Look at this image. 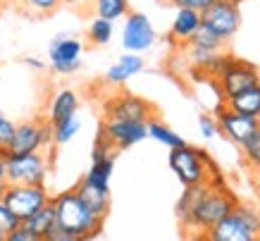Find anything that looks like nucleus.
I'll return each mask as SVG.
<instances>
[{"label": "nucleus", "mask_w": 260, "mask_h": 241, "mask_svg": "<svg viewBox=\"0 0 260 241\" xmlns=\"http://www.w3.org/2000/svg\"><path fill=\"white\" fill-rule=\"evenodd\" d=\"M237 205L239 198L224 184L205 182L198 187L184 189L181 198L177 201V218L184 227V236L193 239L198 234H205L222 218H227Z\"/></svg>", "instance_id": "nucleus-1"}, {"label": "nucleus", "mask_w": 260, "mask_h": 241, "mask_svg": "<svg viewBox=\"0 0 260 241\" xmlns=\"http://www.w3.org/2000/svg\"><path fill=\"white\" fill-rule=\"evenodd\" d=\"M50 205H53V213H55V225L60 229H64L67 234H72V236H77L79 241H88L101 234L105 220L95 218L93 213L84 205V201L77 196L74 189L50 196Z\"/></svg>", "instance_id": "nucleus-2"}, {"label": "nucleus", "mask_w": 260, "mask_h": 241, "mask_svg": "<svg viewBox=\"0 0 260 241\" xmlns=\"http://www.w3.org/2000/svg\"><path fill=\"white\" fill-rule=\"evenodd\" d=\"M201 236L205 241H255L260 239V210L239 203L227 218H222Z\"/></svg>", "instance_id": "nucleus-3"}, {"label": "nucleus", "mask_w": 260, "mask_h": 241, "mask_svg": "<svg viewBox=\"0 0 260 241\" xmlns=\"http://www.w3.org/2000/svg\"><path fill=\"white\" fill-rule=\"evenodd\" d=\"M48 172H50V160L46 158V153L5 156V184L46 187Z\"/></svg>", "instance_id": "nucleus-4"}, {"label": "nucleus", "mask_w": 260, "mask_h": 241, "mask_svg": "<svg viewBox=\"0 0 260 241\" xmlns=\"http://www.w3.org/2000/svg\"><path fill=\"white\" fill-rule=\"evenodd\" d=\"M53 146V127L46 119H26L15 125L5 156H26V153H43Z\"/></svg>", "instance_id": "nucleus-5"}, {"label": "nucleus", "mask_w": 260, "mask_h": 241, "mask_svg": "<svg viewBox=\"0 0 260 241\" xmlns=\"http://www.w3.org/2000/svg\"><path fill=\"white\" fill-rule=\"evenodd\" d=\"M170 170L174 172V177L181 182V187H198L208 182V167H205V150L203 148H193V146H181L172 148L170 156H167Z\"/></svg>", "instance_id": "nucleus-6"}, {"label": "nucleus", "mask_w": 260, "mask_h": 241, "mask_svg": "<svg viewBox=\"0 0 260 241\" xmlns=\"http://www.w3.org/2000/svg\"><path fill=\"white\" fill-rule=\"evenodd\" d=\"M0 203L15 215L19 222L36 215L41 208L50 203V194L46 187H19V184H5Z\"/></svg>", "instance_id": "nucleus-7"}, {"label": "nucleus", "mask_w": 260, "mask_h": 241, "mask_svg": "<svg viewBox=\"0 0 260 241\" xmlns=\"http://www.w3.org/2000/svg\"><path fill=\"white\" fill-rule=\"evenodd\" d=\"M217 86H220V98L224 103L229 98L253 88V86H260V70L253 63H248V60L232 57L229 65L217 77Z\"/></svg>", "instance_id": "nucleus-8"}, {"label": "nucleus", "mask_w": 260, "mask_h": 241, "mask_svg": "<svg viewBox=\"0 0 260 241\" xmlns=\"http://www.w3.org/2000/svg\"><path fill=\"white\" fill-rule=\"evenodd\" d=\"M201 24L227 43L239 32V26H241V10H239L237 3L215 0L210 8L201 12Z\"/></svg>", "instance_id": "nucleus-9"}, {"label": "nucleus", "mask_w": 260, "mask_h": 241, "mask_svg": "<svg viewBox=\"0 0 260 241\" xmlns=\"http://www.w3.org/2000/svg\"><path fill=\"white\" fill-rule=\"evenodd\" d=\"M155 29L150 19L143 12H129L124 17V26H122V48L126 53H146L155 43Z\"/></svg>", "instance_id": "nucleus-10"}, {"label": "nucleus", "mask_w": 260, "mask_h": 241, "mask_svg": "<svg viewBox=\"0 0 260 241\" xmlns=\"http://www.w3.org/2000/svg\"><path fill=\"white\" fill-rule=\"evenodd\" d=\"M105 119H122V122H148L153 115V105L146 98L134 94H117L103 105Z\"/></svg>", "instance_id": "nucleus-11"}, {"label": "nucleus", "mask_w": 260, "mask_h": 241, "mask_svg": "<svg viewBox=\"0 0 260 241\" xmlns=\"http://www.w3.org/2000/svg\"><path fill=\"white\" fill-rule=\"evenodd\" d=\"M81 53H84V43L79 39L67 36V34H57L55 39L50 41L48 60H50V67L57 74H72L81 67Z\"/></svg>", "instance_id": "nucleus-12"}, {"label": "nucleus", "mask_w": 260, "mask_h": 241, "mask_svg": "<svg viewBox=\"0 0 260 241\" xmlns=\"http://www.w3.org/2000/svg\"><path fill=\"white\" fill-rule=\"evenodd\" d=\"M98 134L110 143L112 150H126L148 139V129L143 122H122V119H105Z\"/></svg>", "instance_id": "nucleus-13"}, {"label": "nucleus", "mask_w": 260, "mask_h": 241, "mask_svg": "<svg viewBox=\"0 0 260 241\" xmlns=\"http://www.w3.org/2000/svg\"><path fill=\"white\" fill-rule=\"evenodd\" d=\"M215 119H217V129H220L222 136H227L232 143L241 146L248 136H251L255 129L260 127V119H251L246 115H239L234 110H229L227 105H217L215 110Z\"/></svg>", "instance_id": "nucleus-14"}, {"label": "nucleus", "mask_w": 260, "mask_h": 241, "mask_svg": "<svg viewBox=\"0 0 260 241\" xmlns=\"http://www.w3.org/2000/svg\"><path fill=\"white\" fill-rule=\"evenodd\" d=\"M115 172V153H105V156H91V167L81 177L84 184L110 194V179Z\"/></svg>", "instance_id": "nucleus-15"}, {"label": "nucleus", "mask_w": 260, "mask_h": 241, "mask_svg": "<svg viewBox=\"0 0 260 241\" xmlns=\"http://www.w3.org/2000/svg\"><path fill=\"white\" fill-rule=\"evenodd\" d=\"M143 65L146 63H143L141 55H134V53L119 55L117 60L108 67V72H105V81L110 86H122L132 77H136V74L143 70Z\"/></svg>", "instance_id": "nucleus-16"}, {"label": "nucleus", "mask_w": 260, "mask_h": 241, "mask_svg": "<svg viewBox=\"0 0 260 241\" xmlns=\"http://www.w3.org/2000/svg\"><path fill=\"white\" fill-rule=\"evenodd\" d=\"M77 110H79V96L74 94L72 88H60L55 96H53V101L48 105V125L53 127L57 122H62L67 117H74L77 115Z\"/></svg>", "instance_id": "nucleus-17"}, {"label": "nucleus", "mask_w": 260, "mask_h": 241, "mask_svg": "<svg viewBox=\"0 0 260 241\" xmlns=\"http://www.w3.org/2000/svg\"><path fill=\"white\" fill-rule=\"evenodd\" d=\"M201 26V15L193 12V10H177L174 15V22L170 26V36H172L174 43H189L191 36L198 32Z\"/></svg>", "instance_id": "nucleus-18"}, {"label": "nucleus", "mask_w": 260, "mask_h": 241, "mask_svg": "<svg viewBox=\"0 0 260 241\" xmlns=\"http://www.w3.org/2000/svg\"><path fill=\"white\" fill-rule=\"evenodd\" d=\"M74 191H77V196L84 201V205L93 213L95 218H101V220L108 218V213H110V194L98 191V189L88 187L84 182H79V184L74 187Z\"/></svg>", "instance_id": "nucleus-19"}, {"label": "nucleus", "mask_w": 260, "mask_h": 241, "mask_svg": "<svg viewBox=\"0 0 260 241\" xmlns=\"http://www.w3.org/2000/svg\"><path fill=\"white\" fill-rule=\"evenodd\" d=\"M222 105H227L229 110H234L239 115L251 117V119H260V86H253V88L244 91V94L224 101Z\"/></svg>", "instance_id": "nucleus-20"}, {"label": "nucleus", "mask_w": 260, "mask_h": 241, "mask_svg": "<svg viewBox=\"0 0 260 241\" xmlns=\"http://www.w3.org/2000/svg\"><path fill=\"white\" fill-rule=\"evenodd\" d=\"M29 232H34L36 236H41V239H46L48 234L55 229V213H53V205L48 203L46 208H41L36 215H31V218L26 220V222H22Z\"/></svg>", "instance_id": "nucleus-21"}, {"label": "nucleus", "mask_w": 260, "mask_h": 241, "mask_svg": "<svg viewBox=\"0 0 260 241\" xmlns=\"http://www.w3.org/2000/svg\"><path fill=\"white\" fill-rule=\"evenodd\" d=\"M146 129H148V136L150 139H155L158 143H162V146H167L170 150L172 148H181L186 146V141L181 139L177 132H172L167 125H162V122H158V119H148L146 122Z\"/></svg>", "instance_id": "nucleus-22"}, {"label": "nucleus", "mask_w": 260, "mask_h": 241, "mask_svg": "<svg viewBox=\"0 0 260 241\" xmlns=\"http://www.w3.org/2000/svg\"><path fill=\"white\" fill-rule=\"evenodd\" d=\"M93 5H95V17L108 19L112 24L129 15V0H93Z\"/></svg>", "instance_id": "nucleus-23"}, {"label": "nucleus", "mask_w": 260, "mask_h": 241, "mask_svg": "<svg viewBox=\"0 0 260 241\" xmlns=\"http://www.w3.org/2000/svg\"><path fill=\"white\" fill-rule=\"evenodd\" d=\"M112 34H115V24L108 22V19H101V17H93L88 24L86 36L91 46H108L112 41Z\"/></svg>", "instance_id": "nucleus-24"}, {"label": "nucleus", "mask_w": 260, "mask_h": 241, "mask_svg": "<svg viewBox=\"0 0 260 241\" xmlns=\"http://www.w3.org/2000/svg\"><path fill=\"white\" fill-rule=\"evenodd\" d=\"M81 129V119L79 115L74 117H67L62 122H57L53 125V146H64V143H70Z\"/></svg>", "instance_id": "nucleus-25"}, {"label": "nucleus", "mask_w": 260, "mask_h": 241, "mask_svg": "<svg viewBox=\"0 0 260 241\" xmlns=\"http://www.w3.org/2000/svg\"><path fill=\"white\" fill-rule=\"evenodd\" d=\"M189 46L203 48V50H213V53H220L222 48H224V41H222L220 36H215L210 29H205L203 24H201V26H198V32L191 36Z\"/></svg>", "instance_id": "nucleus-26"}, {"label": "nucleus", "mask_w": 260, "mask_h": 241, "mask_svg": "<svg viewBox=\"0 0 260 241\" xmlns=\"http://www.w3.org/2000/svg\"><path fill=\"white\" fill-rule=\"evenodd\" d=\"M239 148H241V158L246 160V165L253 170H260V127Z\"/></svg>", "instance_id": "nucleus-27"}, {"label": "nucleus", "mask_w": 260, "mask_h": 241, "mask_svg": "<svg viewBox=\"0 0 260 241\" xmlns=\"http://www.w3.org/2000/svg\"><path fill=\"white\" fill-rule=\"evenodd\" d=\"M19 3L31 15H50V12H55L62 5L64 0H19Z\"/></svg>", "instance_id": "nucleus-28"}, {"label": "nucleus", "mask_w": 260, "mask_h": 241, "mask_svg": "<svg viewBox=\"0 0 260 241\" xmlns=\"http://www.w3.org/2000/svg\"><path fill=\"white\" fill-rule=\"evenodd\" d=\"M198 129H201V134H203V139H215V136L220 134L215 115H208V112H203V115L198 117Z\"/></svg>", "instance_id": "nucleus-29"}, {"label": "nucleus", "mask_w": 260, "mask_h": 241, "mask_svg": "<svg viewBox=\"0 0 260 241\" xmlns=\"http://www.w3.org/2000/svg\"><path fill=\"white\" fill-rule=\"evenodd\" d=\"M177 10H193V12H203V10H208L210 5H213L215 0H170Z\"/></svg>", "instance_id": "nucleus-30"}, {"label": "nucleus", "mask_w": 260, "mask_h": 241, "mask_svg": "<svg viewBox=\"0 0 260 241\" xmlns=\"http://www.w3.org/2000/svg\"><path fill=\"white\" fill-rule=\"evenodd\" d=\"M19 225H22V222H19V220H17L15 215L5 208V205L0 203V232L8 234V232H12V229H17Z\"/></svg>", "instance_id": "nucleus-31"}, {"label": "nucleus", "mask_w": 260, "mask_h": 241, "mask_svg": "<svg viewBox=\"0 0 260 241\" xmlns=\"http://www.w3.org/2000/svg\"><path fill=\"white\" fill-rule=\"evenodd\" d=\"M5 241H43V239L36 236L34 232H29L24 225H19L17 229H12V232L5 234Z\"/></svg>", "instance_id": "nucleus-32"}, {"label": "nucleus", "mask_w": 260, "mask_h": 241, "mask_svg": "<svg viewBox=\"0 0 260 241\" xmlns=\"http://www.w3.org/2000/svg\"><path fill=\"white\" fill-rule=\"evenodd\" d=\"M43 241H79V239H77V236H72V234H67L64 229H60V227L55 225V229L48 234Z\"/></svg>", "instance_id": "nucleus-33"}, {"label": "nucleus", "mask_w": 260, "mask_h": 241, "mask_svg": "<svg viewBox=\"0 0 260 241\" xmlns=\"http://www.w3.org/2000/svg\"><path fill=\"white\" fill-rule=\"evenodd\" d=\"M24 65H29V67H34V70H43L46 65H43V60H39V57H24Z\"/></svg>", "instance_id": "nucleus-34"}, {"label": "nucleus", "mask_w": 260, "mask_h": 241, "mask_svg": "<svg viewBox=\"0 0 260 241\" xmlns=\"http://www.w3.org/2000/svg\"><path fill=\"white\" fill-rule=\"evenodd\" d=\"M253 187H255V194L260 198V170H255V174H253Z\"/></svg>", "instance_id": "nucleus-35"}, {"label": "nucleus", "mask_w": 260, "mask_h": 241, "mask_svg": "<svg viewBox=\"0 0 260 241\" xmlns=\"http://www.w3.org/2000/svg\"><path fill=\"white\" fill-rule=\"evenodd\" d=\"M0 182H5V153H0Z\"/></svg>", "instance_id": "nucleus-36"}, {"label": "nucleus", "mask_w": 260, "mask_h": 241, "mask_svg": "<svg viewBox=\"0 0 260 241\" xmlns=\"http://www.w3.org/2000/svg\"><path fill=\"white\" fill-rule=\"evenodd\" d=\"M189 241H205V239L201 236V234H198V236H193V239H189Z\"/></svg>", "instance_id": "nucleus-37"}, {"label": "nucleus", "mask_w": 260, "mask_h": 241, "mask_svg": "<svg viewBox=\"0 0 260 241\" xmlns=\"http://www.w3.org/2000/svg\"><path fill=\"white\" fill-rule=\"evenodd\" d=\"M3 189H5V182H0V198H3Z\"/></svg>", "instance_id": "nucleus-38"}, {"label": "nucleus", "mask_w": 260, "mask_h": 241, "mask_svg": "<svg viewBox=\"0 0 260 241\" xmlns=\"http://www.w3.org/2000/svg\"><path fill=\"white\" fill-rule=\"evenodd\" d=\"M0 241H5V232H0Z\"/></svg>", "instance_id": "nucleus-39"}, {"label": "nucleus", "mask_w": 260, "mask_h": 241, "mask_svg": "<svg viewBox=\"0 0 260 241\" xmlns=\"http://www.w3.org/2000/svg\"><path fill=\"white\" fill-rule=\"evenodd\" d=\"M229 3H237V5H239V3H244V0H229Z\"/></svg>", "instance_id": "nucleus-40"}, {"label": "nucleus", "mask_w": 260, "mask_h": 241, "mask_svg": "<svg viewBox=\"0 0 260 241\" xmlns=\"http://www.w3.org/2000/svg\"><path fill=\"white\" fill-rule=\"evenodd\" d=\"M64 3H79V0H64Z\"/></svg>", "instance_id": "nucleus-41"}, {"label": "nucleus", "mask_w": 260, "mask_h": 241, "mask_svg": "<svg viewBox=\"0 0 260 241\" xmlns=\"http://www.w3.org/2000/svg\"><path fill=\"white\" fill-rule=\"evenodd\" d=\"M255 241H260V239H255Z\"/></svg>", "instance_id": "nucleus-42"}]
</instances>
